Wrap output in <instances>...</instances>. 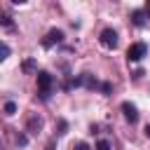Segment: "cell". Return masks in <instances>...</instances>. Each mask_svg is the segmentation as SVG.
<instances>
[{
    "label": "cell",
    "mask_w": 150,
    "mask_h": 150,
    "mask_svg": "<svg viewBox=\"0 0 150 150\" xmlns=\"http://www.w3.org/2000/svg\"><path fill=\"white\" fill-rule=\"evenodd\" d=\"M61 40H63V30H59V28H52V30L45 35V40H42V47H45V49H49V47L59 45Z\"/></svg>",
    "instance_id": "cell-4"
},
{
    "label": "cell",
    "mask_w": 150,
    "mask_h": 150,
    "mask_svg": "<svg viewBox=\"0 0 150 150\" xmlns=\"http://www.w3.org/2000/svg\"><path fill=\"white\" fill-rule=\"evenodd\" d=\"M145 54H148V47H145L143 42H134V45L127 49V59H129V61H141Z\"/></svg>",
    "instance_id": "cell-2"
},
{
    "label": "cell",
    "mask_w": 150,
    "mask_h": 150,
    "mask_svg": "<svg viewBox=\"0 0 150 150\" xmlns=\"http://www.w3.org/2000/svg\"><path fill=\"white\" fill-rule=\"evenodd\" d=\"M12 2H14V5H26L28 0H12Z\"/></svg>",
    "instance_id": "cell-18"
},
{
    "label": "cell",
    "mask_w": 150,
    "mask_h": 150,
    "mask_svg": "<svg viewBox=\"0 0 150 150\" xmlns=\"http://www.w3.org/2000/svg\"><path fill=\"white\" fill-rule=\"evenodd\" d=\"M73 150H89V145H87L84 141H80V143H75V145H73Z\"/></svg>",
    "instance_id": "cell-15"
},
{
    "label": "cell",
    "mask_w": 150,
    "mask_h": 150,
    "mask_svg": "<svg viewBox=\"0 0 150 150\" xmlns=\"http://www.w3.org/2000/svg\"><path fill=\"white\" fill-rule=\"evenodd\" d=\"M21 70H23V73H38V63H35V59H26V61L21 63Z\"/></svg>",
    "instance_id": "cell-8"
},
{
    "label": "cell",
    "mask_w": 150,
    "mask_h": 150,
    "mask_svg": "<svg viewBox=\"0 0 150 150\" xmlns=\"http://www.w3.org/2000/svg\"><path fill=\"white\" fill-rule=\"evenodd\" d=\"M14 112H16V103L14 101H7L5 103V115H14Z\"/></svg>",
    "instance_id": "cell-10"
},
{
    "label": "cell",
    "mask_w": 150,
    "mask_h": 150,
    "mask_svg": "<svg viewBox=\"0 0 150 150\" xmlns=\"http://www.w3.org/2000/svg\"><path fill=\"white\" fill-rule=\"evenodd\" d=\"M2 26H7V28L12 26V16H9V14H5V16H2Z\"/></svg>",
    "instance_id": "cell-17"
},
{
    "label": "cell",
    "mask_w": 150,
    "mask_h": 150,
    "mask_svg": "<svg viewBox=\"0 0 150 150\" xmlns=\"http://www.w3.org/2000/svg\"><path fill=\"white\" fill-rule=\"evenodd\" d=\"M145 16H148V12L134 9V12H131V23H134V26H145Z\"/></svg>",
    "instance_id": "cell-6"
},
{
    "label": "cell",
    "mask_w": 150,
    "mask_h": 150,
    "mask_svg": "<svg viewBox=\"0 0 150 150\" xmlns=\"http://www.w3.org/2000/svg\"><path fill=\"white\" fill-rule=\"evenodd\" d=\"M16 145H19V148H26V145H28V136H26V134H19V136H16Z\"/></svg>",
    "instance_id": "cell-11"
},
{
    "label": "cell",
    "mask_w": 150,
    "mask_h": 150,
    "mask_svg": "<svg viewBox=\"0 0 150 150\" xmlns=\"http://www.w3.org/2000/svg\"><path fill=\"white\" fill-rule=\"evenodd\" d=\"M122 112H124V120H127V122H131V124L138 120V110H136V105H134V103H129V101H124V103H122Z\"/></svg>",
    "instance_id": "cell-5"
},
{
    "label": "cell",
    "mask_w": 150,
    "mask_h": 150,
    "mask_svg": "<svg viewBox=\"0 0 150 150\" xmlns=\"http://www.w3.org/2000/svg\"><path fill=\"white\" fill-rule=\"evenodd\" d=\"M145 136H148V138H150V124H148V127H145Z\"/></svg>",
    "instance_id": "cell-19"
},
{
    "label": "cell",
    "mask_w": 150,
    "mask_h": 150,
    "mask_svg": "<svg viewBox=\"0 0 150 150\" xmlns=\"http://www.w3.org/2000/svg\"><path fill=\"white\" fill-rule=\"evenodd\" d=\"M35 75H38L40 98H42V101H47V98H49V94H52V84H54V77H52L47 70H40V73H35Z\"/></svg>",
    "instance_id": "cell-1"
},
{
    "label": "cell",
    "mask_w": 150,
    "mask_h": 150,
    "mask_svg": "<svg viewBox=\"0 0 150 150\" xmlns=\"http://www.w3.org/2000/svg\"><path fill=\"white\" fill-rule=\"evenodd\" d=\"M40 129H42V120H40V117H30V120H28V131H30V134H38Z\"/></svg>",
    "instance_id": "cell-9"
},
{
    "label": "cell",
    "mask_w": 150,
    "mask_h": 150,
    "mask_svg": "<svg viewBox=\"0 0 150 150\" xmlns=\"http://www.w3.org/2000/svg\"><path fill=\"white\" fill-rule=\"evenodd\" d=\"M80 84H84V87H89V89L101 87V84H98V80H96V77H91L89 73H82V75H80Z\"/></svg>",
    "instance_id": "cell-7"
},
{
    "label": "cell",
    "mask_w": 150,
    "mask_h": 150,
    "mask_svg": "<svg viewBox=\"0 0 150 150\" xmlns=\"http://www.w3.org/2000/svg\"><path fill=\"white\" fill-rule=\"evenodd\" d=\"M101 91H103V94H110V91H112L110 82H101Z\"/></svg>",
    "instance_id": "cell-14"
},
{
    "label": "cell",
    "mask_w": 150,
    "mask_h": 150,
    "mask_svg": "<svg viewBox=\"0 0 150 150\" xmlns=\"http://www.w3.org/2000/svg\"><path fill=\"white\" fill-rule=\"evenodd\" d=\"M47 150H52V148H47Z\"/></svg>",
    "instance_id": "cell-21"
},
{
    "label": "cell",
    "mask_w": 150,
    "mask_h": 150,
    "mask_svg": "<svg viewBox=\"0 0 150 150\" xmlns=\"http://www.w3.org/2000/svg\"><path fill=\"white\" fill-rule=\"evenodd\" d=\"M96 150H110V143H108L105 138H101V141L96 143Z\"/></svg>",
    "instance_id": "cell-12"
},
{
    "label": "cell",
    "mask_w": 150,
    "mask_h": 150,
    "mask_svg": "<svg viewBox=\"0 0 150 150\" xmlns=\"http://www.w3.org/2000/svg\"><path fill=\"white\" fill-rule=\"evenodd\" d=\"M101 45L105 47V49H115L117 47V33L112 30V28H105V30H101Z\"/></svg>",
    "instance_id": "cell-3"
},
{
    "label": "cell",
    "mask_w": 150,
    "mask_h": 150,
    "mask_svg": "<svg viewBox=\"0 0 150 150\" xmlns=\"http://www.w3.org/2000/svg\"><path fill=\"white\" fill-rule=\"evenodd\" d=\"M145 12H148V14H150V0H148V2H145Z\"/></svg>",
    "instance_id": "cell-20"
},
{
    "label": "cell",
    "mask_w": 150,
    "mask_h": 150,
    "mask_svg": "<svg viewBox=\"0 0 150 150\" xmlns=\"http://www.w3.org/2000/svg\"><path fill=\"white\" fill-rule=\"evenodd\" d=\"M66 129H68V124H66V120H61V122H59V131H56V134H66Z\"/></svg>",
    "instance_id": "cell-16"
},
{
    "label": "cell",
    "mask_w": 150,
    "mask_h": 150,
    "mask_svg": "<svg viewBox=\"0 0 150 150\" xmlns=\"http://www.w3.org/2000/svg\"><path fill=\"white\" fill-rule=\"evenodd\" d=\"M0 54H2L0 59H7V56H9V47H7V42H2V47H0Z\"/></svg>",
    "instance_id": "cell-13"
}]
</instances>
